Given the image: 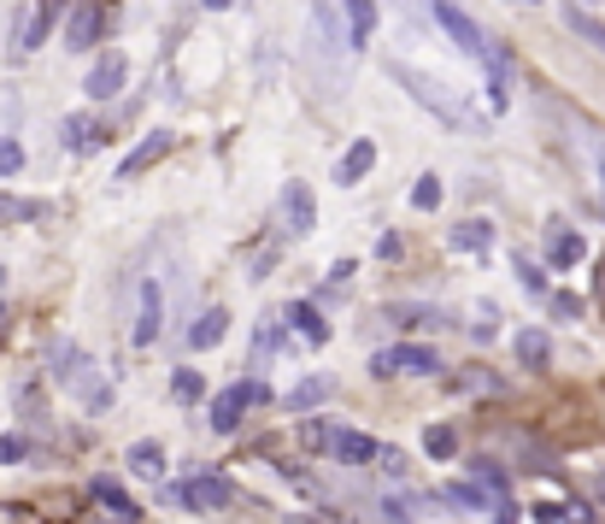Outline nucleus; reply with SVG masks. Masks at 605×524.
I'll return each mask as SVG.
<instances>
[{"label": "nucleus", "mask_w": 605, "mask_h": 524, "mask_svg": "<svg viewBox=\"0 0 605 524\" xmlns=\"http://www.w3.org/2000/svg\"><path fill=\"white\" fill-rule=\"evenodd\" d=\"M300 443H306V448H330V443H336V430H330V425H318V418H306V425H300Z\"/></svg>", "instance_id": "obj_31"}, {"label": "nucleus", "mask_w": 605, "mask_h": 524, "mask_svg": "<svg viewBox=\"0 0 605 524\" xmlns=\"http://www.w3.org/2000/svg\"><path fill=\"white\" fill-rule=\"evenodd\" d=\"M388 77H394V83H400V89H406L411 100H418V107H424V112H436V118H441V124H447V130H459V137H464V130H471V124H476V118H471V107H464V100H459V95H447V89H441V83H436V77H424V72H418V65H406V59H388Z\"/></svg>", "instance_id": "obj_1"}, {"label": "nucleus", "mask_w": 605, "mask_h": 524, "mask_svg": "<svg viewBox=\"0 0 605 524\" xmlns=\"http://www.w3.org/2000/svg\"><path fill=\"white\" fill-rule=\"evenodd\" d=\"M42 36H47V12L42 7H24L19 12V47L30 54V47H42Z\"/></svg>", "instance_id": "obj_24"}, {"label": "nucleus", "mask_w": 605, "mask_h": 524, "mask_svg": "<svg viewBox=\"0 0 605 524\" xmlns=\"http://www.w3.org/2000/svg\"><path fill=\"white\" fill-rule=\"evenodd\" d=\"M600 501H605V478H600Z\"/></svg>", "instance_id": "obj_37"}, {"label": "nucleus", "mask_w": 605, "mask_h": 524, "mask_svg": "<svg viewBox=\"0 0 605 524\" xmlns=\"http://www.w3.org/2000/svg\"><path fill=\"white\" fill-rule=\"evenodd\" d=\"M424 454H429V460H453V454H459V430L453 425H429L424 430Z\"/></svg>", "instance_id": "obj_22"}, {"label": "nucleus", "mask_w": 605, "mask_h": 524, "mask_svg": "<svg viewBox=\"0 0 605 524\" xmlns=\"http://www.w3.org/2000/svg\"><path fill=\"white\" fill-rule=\"evenodd\" d=\"M0 218H47V200H19V195H0Z\"/></svg>", "instance_id": "obj_28"}, {"label": "nucleus", "mask_w": 605, "mask_h": 524, "mask_svg": "<svg viewBox=\"0 0 605 524\" xmlns=\"http://www.w3.org/2000/svg\"><path fill=\"white\" fill-rule=\"evenodd\" d=\"M100 42V7H89V0H82V7H72V19H65V47H95Z\"/></svg>", "instance_id": "obj_11"}, {"label": "nucleus", "mask_w": 605, "mask_h": 524, "mask_svg": "<svg viewBox=\"0 0 605 524\" xmlns=\"http://www.w3.org/2000/svg\"><path fill=\"white\" fill-rule=\"evenodd\" d=\"M547 253H552V265H559V272H570V265H582V260H587V242H582L576 230H559Z\"/></svg>", "instance_id": "obj_19"}, {"label": "nucleus", "mask_w": 605, "mask_h": 524, "mask_svg": "<svg viewBox=\"0 0 605 524\" xmlns=\"http://www.w3.org/2000/svg\"><path fill=\"white\" fill-rule=\"evenodd\" d=\"M453 248H459V253H488V248H494V225L464 218V225H453Z\"/></svg>", "instance_id": "obj_18"}, {"label": "nucleus", "mask_w": 605, "mask_h": 524, "mask_svg": "<svg viewBox=\"0 0 605 524\" xmlns=\"http://www.w3.org/2000/svg\"><path fill=\"white\" fill-rule=\"evenodd\" d=\"M283 318H288V325L300 330V336H306V342H312V348H318V342H330V325H323V313L312 307V301H294V307H288Z\"/></svg>", "instance_id": "obj_15"}, {"label": "nucleus", "mask_w": 605, "mask_h": 524, "mask_svg": "<svg viewBox=\"0 0 605 524\" xmlns=\"http://www.w3.org/2000/svg\"><path fill=\"white\" fill-rule=\"evenodd\" d=\"M100 142H107V130H100L95 124V118H65V148H72V154H89V148H100Z\"/></svg>", "instance_id": "obj_17"}, {"label": "nucleus", "mask_w": 605, "mask_h": 524, "mask_svg": "<svg viewBox=\"0 0 605 524\" xmlns=\"http://www.w3.org/2000/svg\"><path fill=\"white\" fill-rule=\"evenodd\" d=\"M24 172V148L12 137H0V177H19Z\"/></svg>", "instance_id": "obj_30"}, {"label": "nucleus", "mask_w": 605, "mask_h": 524, "mask_svg": "<svg viewBox=\"0 0 605 524\" xmlns=\"http://www.w3.org/2000/svg\"><path fill=\"white\" fill-rule=\"evenodd\" d=\"M471 336H476V342H494V336H499V325H494V307H482V318L471 325Z\"/></svg>", "instance_id": "obj_34"}, {"label": "nucleus", "mask_w": 605, "mask_h": 524, "mask_svg": "<svg viewBox=\"0 0 605 524\" xmlns=\"http://www.w3.org/2000/svg\"><path fill=\"white\" fill-rule=\"evenodd\" d=\"M165 154H170V130H153L147 142H135L130 154H124V165H118V177H142L147 165H160Z\"/></svg>", "instance_id": "obj_7"}, {"label": "nucleus", "mask_w": 605, "mask_h": 524, "mask_svg": "<svg viewBox=\"0 0 605 524\" xmlns=\"http://www.w3.org/2000/svg\"><path fill=\"white\" fill-rule=\"evenodd\" d=\"M124 77H130V59L118 54V47H107V54L95 59V72H89L82 89H89V100H112L118 89H124Z\"/></svg>", "instance_id": "obj_5"}, {"label": "nucleus", "mask_w": 605, "mask_h": 524, "mask_svg": "<svg viewBox=\"0 0 605 524\" xmlns=\"http://www.w3.org/2000/svg\"><path fill=\"white\" fill-rule=\"evenodd\" d=\"M312 30H318V47H341V19H336L330 0H318V7H312Z\"/></svg>", "instance_id": "obj_23"}, {"label": "nucleus", "mask_w": 605, "mask_h": 524, "mask_svg": "<svg viewBox=\"0 0 605 524\" xmlns=\"http://www.w3.org/2000/svg\"><path fill=\"white\" fill-rule=\"evenodd\" d=\"M130 466L142 471V478H160V471H165V454H160V443H135V448H130Z\"/></svg>", "instance_id": "obj_27"}, {"label": "nucleus", "mask_w": 605, "mask_h": 524, "mask_svg": "<svg viewBox=\"0 0 605 524\" xmlns=\"http://www.w3.org/2000/svg\"><path fill=\"white\" fill-rule=\"evenodd\" d=\"M200 7H206V12H223V7H230V0H200Z\"/></svg>", "instance_id": "obj_36"}, {"label": "nucleus", "mask_w": 605, "mask_h": 524, "mask_svg": "<svg viewBox=\"0 0 605 524\" xmlns=\"http://www.w3.org/2000/svg\"><path fill=\"white\" fill-rule=\"evenodd\" d=\"M283 218H288L294 236L318 230V200H312V189H306V183H288V189H283Z\"/></svg>", "instance_id": "obj_6"}, {"label": "nucleus", "mask_w": 605, "mask_h": 524, "mask_svg": "<svg viewBox=\"0 0 605 524\" xmlns=\"http://www.w3.org/2000/svg\"><path fill=\"white\" fill-rule=\"evenodd\" d=\"M330 395H336V378H306V383H294V389H288L283 407H288V413H312V407H323Z\"/></svg>", "instance_id": "obj_13"}, {"label": "nucleus", "mask_w": 605, "mask_h": 524, "mask_svg": "<svg viewBox=\"0 0 605 524\" xmlns=\"http://www.w3.org/2000/svg\"><path fill=\"white\" fill-rule=\"evenodd\" d=\"M160 330H165V295H160V283H142V318H135V348H147Z\"/></svg>", "instance_id": "obj_8"}, {"label": "nucleus", "mask_w": 605, "mask_h": 524, "mask_svg": "<svg viewBox=\"0 0 605 524\" xmlns=\"http://www.w3.org/2000/svg\"><path fill=\"white\" fill-rule=\"evenodd\" d=\"M183 506H195V513H223V506H235V483L218 478V471H195L183 489H177Z\"/></svg>", "instance_id": "obj_3"}, {"label": "nucleus", "mask_w": 605, "mask_h": 524, "mask_svg": "<svg viewBox=\"0 0 605 524\" xmlns=\"http://www.w3.org/2000/svg\"><path fill=\"white\" fill-rule=\"evenodd\" d=\"M441 195H447V189H441V177H436V172L411 183V207H418V212H436V207H441Z\"/></svg>", "instance_id": "obj_26"}, {"label": "nucleus", "mask_w": 605, "mask_h": 524, "mask_svg": "<svg viewBox=\"0 0 605 524\" xmlns=\"http://www.w3.org/2000/svg\"><path fill=\"white\" fill-rule=\"evenodd\" d=\"M517 360H524V365H547L552 360L547 330H517Z\"/></svg>", "instance_id": "obj_21"}, {"label": "nucleus", "mask_w": 605, "mask_h": 524, "mask_svg": "<svg viewBox=\"0 0 605 524\" xmlns=\"http://www.w3.org/2000/svg\"><path fill=\"white\" fill-rule=\"evenodd\" d=\"M170 395H177V401H200V371L183 365L177 378H170Z\"/></svg>", "instance_id": "obj_29"}, {"label": "nucleus", "mask_w": 605, "mask_h": 524, "mask_svg": "<svg viewBox=\"0 0 605 524\" xmlns=\"http://www.w3.org/2000/svg\"><path fill=\"white\" fill-rule=\"evenodd\" d=\"M89 495H95L100 506H107L112 518H135V513H142V506H135V501H130L118 483H107V478H95V489H89Z\"/></svg>", "instance_id": "obj_20"}, {"label": "nucleus", "mask_w": 605, "mask_h": 524, "mask_svg": "<svg viewBox=\"0 0 605 524\" xmlns=\"http://www.w3.org/2000/svg\"><path fill=\"white\" fill-rule=\"evenodd\" d=\"M371 165H376V142H353L348 154L336 160V183H341V189H353V183L371 177Z\"/></svg>", "instance_id": "obj_12"}, {"label": "nucleus", "mask_w": 605, "mask_h": 524, "mask_svg": "<svg viewBox=\"0 0 605 524\" xmlns=\"http://www.w3.org/2000/svg\"><path fill=\"white\" fill-rule=\"evenodd\" d=\"M529 7H535V0H529Z\"/></svg>", "instance_id": "obj_38"}, {"label": "nucleus", "mask_w": 605, "mask_h": 524, "mask_svg": "<svg viewBox=\"0 0 605 524\" xmlns=\"http://www.w3.org/2000/svg\"><path fill=\"white\" fill-rule=\"evenodd\" d=\"M223 336H230V313H223V307H206L195 325H188V348L206 353V348H218Z\"/></svg>", "instance_id": "obj_10"}, {"label": "nucleus", "mask_w": 605, "mask_h": 524, "mask_svg": "<svg viewBox=\"0 0 605 524\" xmlns=\"http://www.w3.org/2000/svg\"><path fill=\"white\" fill-rule=\"evenodd\" d=\"M552 313H559V318H582V301L576 295H552Z\"/></svg>", "instance_id": "obj_35"}, {"label": "nucleus", "mask_w": 605, "mask_h": 524, "mask_svg": "<svg viewBox=\"0 0 605 524\" xmlns=\"http://www.w3.org/2000/svg\"><path fill=\"white\" fill-rule=\"evenodd\" d=\"M441 501H453L459 513H488V506H494V495L482 489V478H471V483H447Z\"/></svg>", "instance_id": "obj_16"}, {"label": "nucleus", "mask_w": 605, "mask_h": 524, "mask_svg": "<svg viewBox=\"0 0 605 524\" xmlns=\"http://www.w3.org/2000/svg\"><path fill=\"white\" fill-rule=\"evenodd\" d=\"M330 454H336L341 466H371V460H383V448H376V443H371L365 430H336Z\"/></svg>", "instance_id": "obj_9"}, {"label": "nucleus", "mask_w": 605, "mask_h": 524, "mask_svg": "<svg viewBox=\"0 0 605 524\" xmlns=\"http://www.w3.org/2000/svg\"><path fill=\"white\" fill-rule=\"evenodd\" d=\"M348 7V47H365L376 36V0H341Z\"/></svg>", "instance_id": "obj_14"}, {"label": "nucleus", "mask_w": 605, "mask_h": 524, "mask_svg": "<svg viewBox=\"0 0 605 524\" xmlns=\"http://www.w3.org/2000/svg\"><path fill=\"white\" fill-rule=\"evenodd\" d=\"M517 283H524V290H529V295H547V277H541V272H535V265H529V260H517Z\"/></svg>", "instance_id": "obj_32"}, {"label": "nucleus", "mask_w": 605, "mask_h": 524, "mask_svg": "<svg viewBox=\"0 0 605 524\" xmlns=\"http://www.w3.org/2000/svg\"><path fill=\"white\" fill-rule=\"evenodd\" d=\"M24 454H30V443H24V436H0V466L24 460Z\"/></svg>", "instance_id": "obj_33"}, {"label": "nucleus", "mask_w": 605, "mask_h": 524, "mask_svg": "<svg viewBox=\"0 0 605 524\" xmlns=\"http://www.w3.org/2000/svg\"><path fill=\"white\" fill-rule=\"evenodd\" d=\"M258 401H271V389L248 378V383H235V389H223V395L212 401V430H241V418H248V407H258Z\"/></svg>", "instance_id": "obj_2"}, {"label": "nucleus", "mask_w": 605, "mask_h": 524, "mask_svg": "<svg viewBox=\"0 0 605 524\" xmlns=\"http://www.w3.org/2000/svg\"><path fill=\"white\" fill-rule=\"evenodd\" d=\"M564 24L576 30L582 42H594L600 54H605V24H594V19H587V12H582V7H564Z\"/></svg>", "instance_id": "obj_25"}, {"label": "nucleus", "mask_w": 605, "mask_h": 524, "mask_svg": "<svg viewBox=\"0 0 605 524\" xmlns=\"http://www.w3.org/2000/svg\"><path fill=\"white\" fill-rule=\"evenodd\" d=\"M441 360H436V348H424V342H394V348H383L371 360V371L376 378H388V371H406V378H429Z\"/></svg>", "instance_id": "obj_4"}]
</instances>
